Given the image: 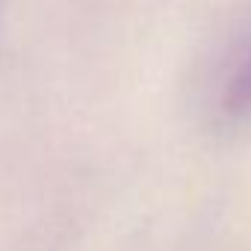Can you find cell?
<instances>
[{
  "mask_svg": "<svg viewBox=\"0 0 251 251\" xmlns=\"http://www.w3.org/2000/svg\"><path fill=\"white\" fill-rule=\"evenodd\" d=\"M225 103H227V109H233V112L251 109V53L245 56V62H242V65L236 68V74L230 77L227 92H225Z\"/></svg>",
  "mask_w": 251,
  "mask_h": 251,
  "instance_id": "obj_1",
  "label": "cell"
}]
</instances>
